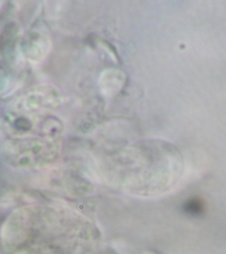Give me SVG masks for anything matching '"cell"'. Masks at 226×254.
<instances>
[{
	"label": "cell",
	"mask_w": 226,
	"mask_h": 254,
	"mask_svg": "<svg viewBox=\"0 0 226 254\" xmlns=\"http://www.w3.org/2000/svg\"><path fill=\"white\" fill-rule=\"evenodd\" d=\"M186 211L192 214H198L203 210V204L200 200L192 199L186 203Z\"/></svg>",
	"instance_id": "cell-2"
},
{
	"label": "cell",
	"mask_w": 226,
	"mask_h": 254,
	"mask_svg": "<svg viewBox=\"0 0 226 254\" xmlns=\"http://www.w3.org/2000/svg\"><path fill=\"white\" fill-rule=\"evenodd\" d=\"M132 166L134 190L141 195L156 196L168 192L183 174V156L172 143L151 140L135 149Z\"/></svg>",
	"instance_id": "cell-1"
}]
</instances>
